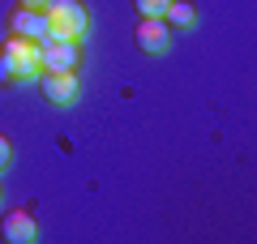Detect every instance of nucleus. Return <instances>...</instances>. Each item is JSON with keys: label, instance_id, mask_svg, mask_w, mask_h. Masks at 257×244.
<instances>
[{"label": "nucleus", "instance_id": "obj_12", "mask_svg": "<svg viewBox=\"0 0 257 244\" xmlns=\"http://www.w3.org/2000/svg\"><path fill=\"white\" fill-rule=\"evenodd\" d=\"M18 5H22V9H43L47 0H18Z\"/></svg>", "mask_w": 257, "mask_h": 244}, {"label": "nucleus", "instance_id": "obj_3", "mask_svg": "<svg viewBox=\"0 0 257 244\" xmlns=\"http://www.w3.org/2000/svg\"><path fill=\"white\" fill-rule=\"evenodd\" d=\"M39 90H43V99L56 103V107H69V103H77V99H82L77 69H43V73H39Z\"/></svg>", "mask_w": 257, "mask_h": 244}, {"label": "nucleus", "instance_id": "obj_1", "mask_svg": "<svg viewBox=\"0 0 257 244\" xmlns=\"http://www.w3.org/2000/svg\"><path fill=\"white\" fill-rule=\"evenodd\" d=\"M43 18H47V35L73 39V43H82L90 35V9H86L82 0H47Z\"/></svg>", "mask_w": 257, "mask_h": 244}, {"label": "nucleus", "instance_id": "obj_4", "mask_svg": "<svg viewBox=\"0 0 257 244\" xmlns=\"http://www.w3.org/2000/svg\"><path fill=\"white\" fill-rule=\"evenodd\" d=\"M133 43L146 56H163L167 47H172V26H167L163 18H142L138 30H133Z\"/></svg>", "mask_w": 257, "mask_h": 244}, {"label": "nucleus", "instance_id": "obj_2", "mask_svg": "<svg viewBox=\"0 0 257 244\" xmlns=\"http://www.w3.org/2000/svg\"><path fill=\"white\" fill-rule=\"evenodd\" d=\"M0 56L13 64V77H18V81H39V73H43V56H39V43H35V39L9 35V43L0 47Z\"/></svg>", "mask_w": 257, "mask_h": 244}, {"label": "nucleus", "instance_id": "obj_9", "mask_svg": "<svg viewBox=\"0 0 257 244\" xmlns=\"http://www.w3.org/2000/svg\"><path fill=\"white\" fill-rule=\"evenodd\" d=\"M133 9H138L142 18H163V9H167V0H133Z\"/></svg>", "mask_w": 257, "mask_h": 244}, {"label": "nucleus", "instance_id": "obj_10", "mask_svg": "<svg viewBox=\"0 0 257 244\" xmlns=\"http://www.w3.org/2000/svg\"><path fill=\"white\" fill-rule=\"evenodd\" d=\"M9 163H13V142H9L5 133H0V172H5Z\"/></svg>", "mask_w": 257, "mask_h": 244}, {"label": "nucleus", "instance_id": "obj_11", "mask_svg": "<svg viewBox=\"0 0 257 244\" xmlns=\"http://www.w3.org/2000/svg\"><path fill=\"white\" fill-rule=\"evenodd\" d=\"M13 81H18V77H13V64L0 56V90H5V86H13Z\"/></svg>", "mask_w": 257, "mask_h": 244}, {"label": "nucleus", "instance_id": "obj_8", "mask_svg": "<svg viewBox=\"0 0 257 244\" xmlns=\"http://www.w3.org/2000/svg\"><path fill=\"white\" fill-rule=\"evenodd\" d=\"M163 22L176 26V30H193V26H197V5H193V0H167Z\"/></svg>", "mask_w": 257, "mask_h": 244}, {"label": "nucleus", "instance_id": "obj_6", "mask_svg": "<svg viewBox=\"0 0 257 244\" xmlns=\"http://www.w3.org/2000/svg\"><path fill=\"white\" fill-rule=\"evenodd\" d=\"M0 235L9 244H30L39 235V223H35V210L22 206V210H9V214L0 218Z\"/></svg>", "mask_w": 257, "mask_h": 244}, {"label": "nucleus", "instance_id": "obj_5", "mask_svg": "<svg viewBox=\"0 0 257 244\" xmlns=\"http://www.w3.org/2000/svg\"><path fill=\"white\" fill-rule=\"evenodd\" d=\"M39 56H43V69H77L82 47H77L73 39L47 35V39H39Z\"/></svg>", "mask_w": 257, "mask_h": 244}, {"label": "nucleus", "instance_id": "obj_7", "mask_svg": "<svg viewBox=\"0 0 257 244\" xmlns=\"http://www.w3.org/2000/svg\"><path fill=\"white\" fill-rule=\"evenodd\" d=\"M9 35H18V39H47V18H43V9H13L9 13Z\"/></svg>", "mask_w": 257, "mask_h": 244}]
</instances>
